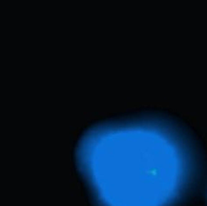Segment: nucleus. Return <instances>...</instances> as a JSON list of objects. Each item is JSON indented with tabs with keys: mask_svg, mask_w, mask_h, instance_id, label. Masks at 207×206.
I'll use <instances>...</instances> for the list:
<instances>
[{
	"mask_svg": "<svg viewBox=\"0 0 207 206\" xmlns=\"http://www.w3.org/2000/svg\"><path fill=\"white\" fill-rule=\"evenodd\" d=\"M84 162L99 206H176L193 171L187 143L168 129L150 134L145 143L94 148Z\"/></svg>",
	"mask_w": 207,
	"mask_h": 206,
	"instance_id": "f257e3e1",
	"label": "nucleus"
}]
</instances>
